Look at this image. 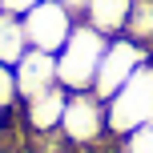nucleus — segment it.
<instances>
[{"instance_id":"1","label":"nucleus","mask_w":153,"mask_h":153,"mask_svg":"<svg viewBox=\"0 0 153 153\" xmlns=\"http://www.w3.org/2000/svg\"><path fill=\"white\" fill-rule=\"evenodd\" d=\"M65 145L73 153H97L113 145V133H109V113H105V101L97 93H69L65 101V113H61V129Z\"/></svg>"},{"instance_id":"2","label":"nucleus","mask_w":153,"mask_h":153,"mask_svg":"<svg viewBox=\"0 0 153 153\" xmlns=\"http://www.w3.org/2000/svg\"><path fill=\"white\" fill-rule=\"evenodd\" d=\"M109 36H101L97 28H89L85 20H76V28L69 32L65 48L56 53V85L69 93H89L101 69V53H105Z\"/></svg>"},{"instance_id":"3","label":"nucleus","mask_w":153,"mask_h":153,"mask_svg":"<svg viewBox=\"0 0 153 153\" xmlns=\"http://www.w3.org/2000/svg\"><path fill=\"white\" fill-rule=\"evenodd\" d=\"M105 113H109V133L113 137H125L133 129L153 125V61H145L105 101Z\"/></svg>"},{"instance_id":"4","label":"nucleus","mask_w":153,"mask_h":153,"mask_svg":"<svg viewBox=\"0 0 153 153\" xmlns=\"http://www.w3.org/2000/svg\"><path fill=\"white\" fill-rule=\"evenodd\" d=\"M145 61H153V48H149V45L133 40L129 32H121V36H109L105 53H101L97 81H93V93H97L101 101H109V97H113V93L121 89V85L129 81V76L137 73Z\"/></svg>"},{"instance_id":"5","label":"nucleus","mask_w":153,"mask_h":153,"mask_svg":"<svg viewBox=\"0 0 153 153\" xmlns=\"http://www.w3.org/2000/svg\"><path fill=\"white\" fill-rule=\"evenodd\" d=\"M24 20V36H28V48H36V53H61L65 40H69V32L76 28V20L81 16L69 12V8L61 4V0H40V4H32L28 12H20Z\"/></svg>"},{"instance_id":"6","label":"nucleus","mask_w":153,"mask_h":153,"mask_svg":"<svg viewBox=\"0 0 153 153\" xmlns=\"http://www.w3.org/2000/svg\"><path fill=\"white\" fill-rule=\"evenodd\" d=\"M65 101H69V89H61V85H53L48 93H40V97H32V101H20L16 121H20V129L28 133V141H36V137H53V133L61 129Z\"/></svg>"},{"instance_id":"7","label":"nucleus","mask_w":153,"mask_h":153,"mask_svg":"<svg viewBox=\"0 0 153 153\" xmlns=\"http://www.w3.org/2000/svg\"><path fill=\"white\" fill-rule=\"evenodd\" d=\"M12 73H16V93H20V101H32V97H40V93H48L56 85V56L28 48V53L12 65Z\"/></svg>"},{"instance_id":"8","label":"nucleus","mask_w":153,"mask_h":153,"mask_svg":"<svg viewBox=\"0 0 153 153\" xmlns=\"http://www.w3.org/2000/svg\"><path fill=\"white\" fill-rule=\"evenodd\" d=\"M129 12H133V0H89L81 20L89 28H97L101 36H121L129 24Z\"/></svg>"},{"instance_id":"9","label":"nucleus","mask_w":153,"mask_h":153,"mask_svg":"<svg viewBox=\"0 0 153 153\" xmlns=\"http://www.w3.org/2000/svg\"><path fill=\"white\" fill-rule=\"evenodd\" d=\"M24 53H28L24 20H20L16 12H4V8H0V65H8V69H12Z\"/></svg>"},{"instance_id":"10","label":"nucleus","mask_w":153,"mask_h":153,"mask_svg":"<svg viewBox=\"0 0 153 153\" xmlns=\"http://www.w3.org/2000/svg\"><path fill=\"white\" fill-rule=\"evenodd\" d=\"M133 40L153 48V0H133V12H129V24H125Z\"/></svg>"},{"instance_id":"11","label":"nucleus","mask_w":153,"mask_h":153,"mask_svg":"<svg viewBox=\"0 0 153 153\" xmlns=\"http://www.w3.org/2000/svg\"><path fill=\"white\" fill-rule=\"evenodd\" d=\"M113 153H153V125L117 137V141H113Z\"/></svg>"},{"instance_id":"12","label":"nucleus","mask_w":153,"mask_h":153,"mask_svg":"<svg viewBox=\"0 0 153 153\" xmlns=\"http://www.w3.org/2000/svg\"><path fill=\"white\" fill-rule=\"evenodd\" d=\"M20 109V93H16V73L0 65V113H16Z\"/></svg>"},{"instance_id":"13","label":"nucleus","mask_w":153,"mask_h":153,"mask_svg":"<svg viewBox=\"0 0 153 153\" xmlns=\"http://www.w3.org/2000/svg\"><path fill=\"white\" fill-rule=\"evenodd\" d=\"M32 4H40V0H0V8H4V12H16V16L28 12Z\"/></svg>"},{"instance_id":"14","label":"nucleus","mask_w":153,"mask_h":153,"mask_svg":"<svg viewBox=\"0 0 153 153\" xmlns=\"http://www.w3.org/2000/svg\"><path fill=\"white\" fill-rule=\"evenodd\" d=\"M61 4H65V8H69V12H76V16H81V12H85V8H89V0H61Z\"/></svg>"},{"instance_id":"15","label":"nucleus","mask_w":153,"mask_h":153,"mask_svg":"<svg viewBox=\"0 0 153 153\" xmlns=\"http://www.w3.org/2000/svg\"><path fill=\"white\" fill-rule=\"evenodd\" d=\"M8 117H16V113H0V129H4V121H8Z\"/></svg>"}]
</instances>
